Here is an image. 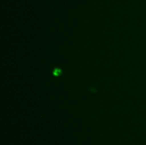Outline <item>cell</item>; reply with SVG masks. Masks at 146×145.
Returning a JSON list of instances; mask_svg holds the SVG:
<instances>
[{"instance_id":"1","label":"cell","mask_w":146,"mask_h":145,"mask_svg":"<svg viewBox=\"0 0 146 145\" xmlns=\"http://www.w3.org/2000/svg\"><path fill=\"white\" fill-rule=\"evenodd\" d=\"M53 74H54V76H59L61 74V70L59 68H55L53 71Z\"/></svg>"}]
</instances>
